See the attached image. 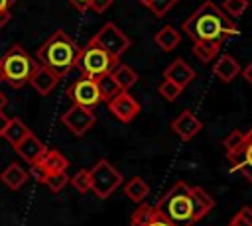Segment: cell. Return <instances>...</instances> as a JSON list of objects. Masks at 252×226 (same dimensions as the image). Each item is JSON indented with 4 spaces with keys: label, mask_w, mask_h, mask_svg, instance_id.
I'll return each mask as SVG.
<instances>
[{
    "label": "cell",
    "mask_w": 252,
    "mask_h": 226,
    "mask_svg": "<svg viewBox=\"0 0 252 226\" xmlns=\"http://www.w3.org/2000/svg\"><path fill=\"white\" fill-rule=\"evenodd\" d=\"M81 47L77 45V41L63 29H55L35 51V63L47 67L49 71H53L59 79L67 77L75 67H77V59H79Z\"/></svg>",
    "instance_id": "2"
},
{
    "label": "cell",
    "mask_w": 252,
    "mask_h": 226,
    "mask_svg": "<svg viewBox=\"0 0 252 226\" xmlns=\"http://www.w3.org/2000/svg\"><path fill=\"white\" fill-rule=\"evenodd\" d=\"M14 149H16V153H18L26 163L33 165V163H35V161L45 153V149H47V147H45V143H43L35 134H32V132H30V134H28V136H26V138L16 145V147H14Z\"/></svg>",
    "instance_id": "14"
},
{
    "label": "cell",
    "mask_w": 252,
    "mask_h": 226,
    "mask_svg": "<svg viewBox=\"0 0 252 226\" xmlns=\"http://www.w3.org/2000/svg\"><path fill=\"white\" fill-rule=\"evenodd\" d=\"M14 0H0V10H10Z\"/></svg>",
    "instance_id": "41"
},
{
    "label": "cell",
    "mask_w": 252,
    "mask_h": 226,
    "mask_svg": "<svg viewBox=\"0 0 252 226\" xmlns=\"http://www.w3.org/2000/svg\"><path fill=\"white\" fill-rule=\"evenodd\" d=\"M0 63H2V73H4V83H8L12 88H22L24 85L30 83V77L35 69V61L30 57V53L14 43L2 57H0Z\"/></svg>",
    "instance_id": "4"
},
{
    "label": "cell",
    "mask_w": 252,
    "mask_h": 226,
    "mask_svg": "<svg viewBox=\"0 0 252 226\" xmlns=\"http://www.w3.org/2000/svg\"><path fill=\"white\" fill-rule=\"evenodd\" d=\"M219 49H220V47H217V45H209V43H193V53H195L197 59L203 61V63L213 61V59L217 57Z\"/></svg>",
    "instance_id": "27"
},
{
    "label": "cell",
    "mask_w": 252,
    "mask_h": 226,
    "mask_svg": "<svg viewBox=\"0 0 252 226\" xmlns=\"http://www.w3.org/2000/svg\"><path fill=\"white\" fill-rule=\"evenodd\" d=\"M124 193L128 195V198H132L134 202H142L148 195H150V187L146 181H142L140 177H132L126 185H124Z\"/></svg>",
    "instance_id": "23"
},
{
    "label": "cell",
    "mask_w": 252,
    "mask_h": 226,
    "mask_svg": "<svg viewBox=\"0 0 252 226\" xmlns=\"http://www.w3.org/2000/svg\"><path fill=\"white\" fill-rule=\"evenodd\" d=\"M69 181H71L73 189L79 191V193H87V191H91V175H89V169H79Z\"/></svg>",
    "instance_id": "28"
},
{
    "label": "cell",
    "mask_w": 252,
    "mask_h": 226,
    "mask_svg": "<svg viewBox=\"0 0 252 226\" xmlns=\"http://www.w3.org/2000/svg\"><path fill=\"white\" fill-rule=\"evenodd\" d=\"M242 141H244V132H238V130L230 132V134L224 138V147H226V153L236 151V149L242 145Z\"/></svg>",
    "instance_id": "32"
},
{
    "label": "cell",
    "mask_w": 252,
    "mask_h": 226,
    "mask_svg": "<svg viewBox=\"0 0 252 226\" xmlns=\"http://www.w3.org/2000/svg\"><path fill=\"white\" fill-rule=\"evenodd\" d=\"M10 22V10H0V29Z\"/></svg>",
    "instance_id": "38"
},
{
    "label": "cell",
    "mask_w": 252,
    "mask_h": 226,
    "mask_svg": "<svg viewBox=\"0 0 252 226\" xmlns=\"http://www.w3.org/2000/svg\"><path fill=\"white\" fill-rule=\"evenodd\" d=\"M158 90H159V94H161L165 100L173 102V100L181 94V90H183V88H179V86H177V85H173L171 81H165V79H163V81L159 83V88H158Z\"/></svg>",
    "instance_id": "30"
},
{
    "label": "cell",
    "mask_w": 252,
    "mask_h": 226,
    "mask_svg": "<svg viewBox=\"0 0 252 226\" xmlns=\"http://www.w3.org/2000/svg\"><path fill=\"white\" fill-rule=\"evenodd\" d=\"M6 104H8V98H6V96H4V92L0 90V110H4V106H6Z\"/></svg>",
    "instance_id": "42"
},
{
    "label": "cell",
    "mask_w": 252,
    "mask_h": 226,
    "mask_svg": "<svg viewBox=\"0 0 252 226\" xmlns=\"http://www.w3.org/2000/svg\"><path fill=\"white\" fill-rule=\"evenodd\" d=\"M69 183V175H67V171H59V173H49L47 177H45V181H43V185L51 191V193H59V191H63V187Z\"/></svg>",
    "instance_id": "26"
},
{
    "label": "cell",
    "mask_w": 252,
    "mask_h": 226,
    "mask_svg": "<svg viewBox=\"0 0 252 226\" xmlns=\"http://www.w3.org/2000/svg\"><path fill=\"white\" fill-rule=\"evenodd\" d=\"M61 122H63V126H65L71 134L83 136V134H87V132L94 126L96 116H94V112H93L91 108L73 104V106L61 116Z\"/></svg>",
    "instance_id": "9"
},
{
    "label": "cell",
    "mask_w": 252,
    "mask_h": 226,
    "mask_svg": "<svg viewBox=\"0 0 252 226\" xmlns=\"http://www.w3.org/2000/svg\"><path fill=\"white\" fill-rule=\"evenodd\" d=\"M230 165L234 171L242 173L250 183H252V136L248 132H244V141L242 145L232 151V153H226Z\"/></svg>",
    "instance_id": "11"
},
{
    "label": "cell",
    "mask_w": 252,
    "mask_h": 226,
    "mask_svg": "<svg viewBox=\"0 0 252 226\" xmlns=\"http://www.w3.org/2000/svg\"><path fill=\"white\" fill-rule=\"evenodd\" d=\"M140 2H142V4H146V2H148V0H140Z\"/></svg>",
    "instance_id": "44"
},
{
    "label": "cell",
    "mask_w": 252,
    "mask_h": 226,
    "mask_svg": "<svg viewBox=\"0 0 252 226\" xmlns=\"http://www.w3.org/2000/svg\"><path fill=\"white\" fill-rule=\"evenodd\" d=\"M89 175H91V191L98 198H108L110 193H114L122 185V175L106 159H98L93 165V169H89Z\"/></svg>",
    "instance_id": "6"
},
{
    "label": "cell",
    "mask_w": 252,
    "mask_h": 226,
    "mask_svg": "<svg viewBox=\"0 0 252 226\" xmlns=\"http://www.w3.org/2000/svg\"><path fill=\"white\" fill-rule=\"evenodd\" d=\"M94 81H96V86H98V92H100V100H106L108 102L110 98H114L122 90L110 73H106V75H102V77H98Z\"/></svg>",
    "instance_id": "24"
},
{
    "label": "cell",
    "mask_w": 252,
    "mask_h": 226,
    "mask_svg": "<svg viewBox=\"0 0 252 226\" xmlns=\"http://www.w3.org/2000/svg\"><path fill=\"white\" fill-rule=\"evenodd\" d=\"M222 8L226 14H230L232 18H238L244 14V10L248 8V0H224Z\"/></svg>",
    "instance_id": "31"
},
{
    "label": "cell",
    "mask_w": 252,
    "mask_h": 226,
    "mask_svg": "<svg viewBox=\"0 0 252 226\" xmlns=\"http://www.w3.org/2000/svg\"><path fill=\"white\" fill-rule=\"evenodd\" d=\"M91 41H94L96 45H100L104 51H108V53L114 55V57H120V55L130 47V43H132L130 37L124 35V31L118 29V26H114L112 22L104 24V26L96 31V35H94Z\"/></svg>",
    "instance_id": "7"
},
{
    "label": "cell",
    "mask_w": 252,
    "mask_h": 226,
    "mask_svg": "<svg viewBox=\"0 0 252 226\" xmlns=\"http://www.w3.org/2000/svg\"><path fill=\"white\" fill-rule=\"evenodd\" d=\"M228 226H234V224H232V222H230V224H228Z\"/></svg>",
    "instance_id": "46"
},
{
    "label": "cell",
    "mask_w": 252,
    "mask_h": 226,
    "mask_svg": "<svg viewBox=\"0 0 252 226\" xmlns=\"http://www.w3.org/2000/svg\"><path fill=\"white\" fill-rule=\"evenodd\" d=\"M43 167V171L49 175V173H59V171H67L69 167V161L67 157L59 151V149H45V153L35 161Z\"/></svg>",
    "instance_id": "16"
},
{
    "label": "cell",
    "mask_w": 252,
    "mask_h": 226,
    "mask_svg": "<svg viewBox=\"0 0 252 226\" xmlns=\"http://www.w3.org/2000/svg\"><path fill=\"white\" fill-rule=\"evenodd\" d=\"M163 79L171 81L173 85H177L179 88H185L193 79H195V71L193 67H189L181 57L173 59V63H169L163 71Z\"/></svg>",
    "instance_id": "13"
},
{
    "label": "cell",
    "mask_w": 252,
    "mask_h": 226,
    "mask_svg": "<svg viewBox=\"0 0 252 226\" xmlns=\"http://www.w3.org/2000/svg\"><path fill=\"white\" fill-rule=\"evenodd\" d=\"M116 65H118V57L110 55L94 41H89L85 47H81L77 59V69L81 71V77H89V79H98L110 73Z\"/></svg>",
    "instance_id": "5"
},
{
    "label": "cell",
    "mask_w": 252,
    "mask_h": 226,
    "mask_svg": "<svg viewBox=\"0 0 252 226\" xmlns=\"http://www.w3.org/2000/svg\"><path fill=\"white\" fill-rule=\"evenodd\" d=\"M112 2H114V0H93L89 10H93V12H96V14H102V12H106V10L110 8Z\"/></svg>",
    "instance_id": "35"
},
{
    "label": "cell",
    "mask_w": 252,
    "mask_h": 226,
    "mask_svg": "<svg viewBox=\"0 0 252 226\" xmlns=\"http://www.w3.org/2000/svg\"><path fill=\"white\" fill-rule=\"evenodd\" d=\"M242 77L246 79V83H250V85H252V61H250V63L244 67V71H242Z\"/></svg>",
    "instance_id": "39"
},
{
    "label": "cell",
    "mask_w": 252,
    "mask_h": 226,
    "mask_svg": "<svg viewBox=\"0 0 252 226\" xmlns=\"http://www.w3.org/2000/svg\"><path fill=\"white\" fill-rule=\"evenodd\" d=\"M4 83V73H2V63H0V85Z\"/></svg>",
    "instance_id": "43"
},
{
    "label": "cell",
    "mask_w": 252,
    "mask_h": 226,
    "mask_svg": "<svg viewBox=\"0 0 252 226\" xmlns=\"http://www.w3.org/2000/svg\"><path fill=\"white\" fill-rule=\"evenodd\" d=\"M213 73L222 81V83H230L232 79H236V75L240 73V65L236 63V59H232L230 55H220L215 65H213Z\"/></svg>",
    "instance_id": "18"
},
{
    "label": "cell",
    "mask_w": 252,
    "mask_h": 226,
    "mask_svg": "<svg viewBox=\"0 0 252 226\" xmlns=\"http://www.w3.org/2000/svg\"><path fill=\"white\" fill-rule=\"evenodd\" d=\"M156 210H158V208H156ZM148 226H173V224H171V222H169V220H167V218L158 210V212H156V216L148 222Z\"/></svg>",
    "instance_id": "36"
},
{
    "label": "cell",
    "mask_w": 252,
    "mask_h": 226,
    "mask_svg": "<svg viewBox=\"0 0 252 226\" xmlns=\"http://www.w3.org/2000/svg\"><path fill=\"white\" fill-rule=\"evenodd\" d=\"M183 33L193 39V43H209L220 47L224 39L236 33L232 20L211 0L201 4L187 20H183Z\"/></svg>",
    "instance_id": "1"
},
{
    "label": "cell",
    "mask_w": 252,
    "mask_h": 226,
    "mask_svg": "<svg viewBox=\"0 0 252 226\" xmlns=\"http://www.w3.org/2000/svg\"><path fill=\"white\" fill-rule=\"evenodd\" d=\"M6 122H8V116L4 114V110H0V138H2V132H4Z\"/></svg>",
    "instance_id": "40"
},
{
    "label": "cell",
    "mask_w": 252,
    "mask_h": 226,
    "mask_svg": "<svg viewBox=\"0 0 252 226\" xmlns=\"http://www.w3.org/2000/svg\"><path fill=\"white\" fill-rule=\"evenodd\" d=\"M28 175H32L37 183H43L45 181V177H47V173L43 171V167L39 165V163H33V165H30V173Z\"/></svg>",
    "instance_id": "34"
},
{
    "label": "cell",
    "mask_w": 252,
    "mask_h": 226,
    "mask_svg": "<svg viewBox=\"0 0 252 226\" xmlns=\"http://www.w3.org/2000/svg\"><path fill=\"white\" fill-rule=\"evenodd\" d=\"M156 206H150V204H140L136 210H134V214H132V220H130V224L132 226H148V222L156 216Z\"/></svg>",
    "instance_id": "25"
},
{
    "label": "cell",
    "mask_w": 252,
    "mask_h": 226,
    "mask_svg": "<svg viewBox=\"0 0 252 226\" xmlns=\"http://www.w3.org/2000/svg\"><path fill=\"white\" fill-rule=\"evenodd\" d=\"M67 96L73 100V104L77 106H85V108H94L96 104H100V92H98V86H96V81L94 79H89V77H81L77 81H73L69 86H67Z\"/></svg>",
    "instance_id": "8"
},
{
    "label": "cell",
    "mask_w": 252,
    "mask_h": 226,
    "mask_svg": "<svg viewBox=\"0 0 252 226\" xmlns=\"http://www.w3.org/2000/svg\"><path fill=\"white\" fill-rule=\"evenodd\" d=\"M177 4V0H148L146 2V6L156 14V16H165L173 6Z\"/></svg>",
    "instance_id": "29"
},
{
    "label": "cell",
    "mask_w": 252,
    "mask_h": 226,
    "mask_svg": "<svg viewBox=\"0 0 252 226\" xmlns=\"http://www.w3.org/2000/svg\"><path fill=\"white\" fill-rule=\"evenodd\" d=\"M154 41H156V45H158L161 51H171L173 47L179 45V41H181V33H179L173 26H163V28L156 33Z\"/></svg>",
    "instance_id": "21"
},
{
    "label": "cell",
    "mask_w": 252,
    "mask_h": 226,
    "mask_svg": "<svg viewBox=\"0 0 252 226\" xmlns=\"http://www.w3.org/2000/svg\"><path fill=\"white\" fill-rule=\"evenodd\" d=\"M108 110L120 120V122H132L138 112H140V104L136 102V98L128 92V90H120L114 98L108 100Z\"/></svg>",
    "instance_id": "10"
},
{
    "label": "cell",
    "mask_w": 252,
    "mask_h": 226,
    "mask_svg": "<svg viewBox=\"0 0 252 226\" xmlns=\"http://www.w3.org/2000/svg\"><path fill=\"white\" fill-rule=\"evenodd\" d=\"M248 134H250V136H252V130H248Z\"/></svg>",
    "instance_id": "45"
},
{
    "label": "cell",
    "mask_w": 252,
    "mask_h": 226,
    "mask_svg": "<svg viewBox=\"0 0 252 226\" xmlns=\"http://www.w3.org/2000/svg\"><path fill=\"white\" fill-rule=\"evenodd\" d=\"M69 2H71V6H73L75 10L87 12V10L91 8V2H93V0H69Z\"/></svg>",
    "instance_id": "37"
},
{
    "label": "cell",
    "mask_w": 252,
    "mask_h": 226,
    "mask_svg": "<svg viewBox=\"0 0 252 226\" xmlns=\"http://www.w3.org/2000/svg\"><path fill=\"white\" fill-rule=\"evenodd\" d=\"M30 134V128L20 120V118H8L6 126H4V132H2V138L10 143V145H18L26 136Z\"/></svg>",
    "instance_id": "20"
},
{
    "label": "cell",
    "mask_w": 252,
    "mask_h": 226,
    "mask_svg": "<svg viewBox=\"0 0 252 226\" xmlns=\"http://www.w3.org/2000/svg\"><path fill=\"white\" fill-rule=\"evenodd\" d=\"M191 198H193V218L195 222L201 220L205 214L211 212V208L215 206V200L209 193H205V189L201 187H191Z\"/></svg>",
    "instance_id": "19"
},
{
    "label": "cell",
    "mask_w": 252,
    "mask_h": 226,
    "mask_svg": "<svg viewBox=\"0 0 252 226\" xmlns=\"http://www.w3.org/2000/svg\"><path fill=\"white\" fill-rule=\"evenodd\" d=\"M28 179H30L28 171H26L24 167H20L18 163H10V165L2 171V175H0L2 185H4V187H8L10 191H18L20 187H24V185H26V181H28Z\"/></svg>",
    "instance_id": "17"
},
{
    "label": "cell",
    "mask_w": 252,
    "mask_h": 226,
    "mask_svg": "<svg viewBox=\"0 0 252 226\" xmlns=\"http://www.w3.org/2000/svg\"><path fill=\"white\" fill-rule=\"evenodd\" d=\"M234 226H252V208L242 206L230 220Z\"/></svg>",
    "instance_id": "33"
},
{
    "label": "cell",
    "mask_w": 252,
    "mask_h": 226,
    "mask_svg": "<svg viewBox=\"0 0 252 226\" xmlns=\"http://www.w3.org/2000/svg\"><path fill=\"white\" fill-rule=\"evenodd\" d=\"M173 226H193V198H191V187L185 181L173 183V187L163 193V197L158 200L156 206Z\"/></svg>",
    "instance_id": "3"
},
{
    "label": "cell",
    "mask_w": 252,
    "mask_h": 226,
    "mask_svg": "<svg viewBox=\"0 0 252 226\" xmlns=\"http://www.w3.org/2000/svg\"><path fill=\"white\" fill-rule=\"evenodd\" d=\"M61 79L53 73V71H49L47 67H43V65H35V69H33V73H32V77H30V83L28 85H32L33 86V90L35 92H39V94H49L55 86H57V83H59Z\"/></svg>",
    "instance_id": "15"
},
{
    "label": "cell",
    "mask_w": 252,
    "mask_h": 226,
    "mask_svg": "<svg viewBox=\"0 0 252 226\" xmlns=\"http://www.w3.org/2000/svg\"><path fill=\"white\" fill-rule=\"evenodd\" d=\"M203 124L201 120L191 112V110H183L173 122H171V130L185 141H189L191 138H195L199 132H201Z\"/></svg>",
    "instance_id": "12"
},
{
    "label": "cell",
    "mask_w": 252,
    "mask_h": 226,
    "mask_svg": "<svg viewBox=\"0 0 252 226\" xmlns=\"http://www.w3.org/2000/svg\"><path fill=\"white\" fill-rule=\"evenodd\" d=\"M110 75L114 77V81L118 83V86H120L122 90H128V88L134 86L136 81H138V73H136L130 65H126V63H118V65L110 71Z\"/></svg>",
    "instance_id": "22"
}]
</instances>
